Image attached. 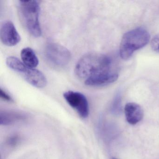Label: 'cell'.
Returning a JSON list of instances; mask_svg holds the SVG:
<instances>
[{"label": "cell", "mask_w": 159, "mask_h": 159, "mask_svg": "<svg viewBox=\"0 0 159 159\" xmlns=\"http://www.w3.org/2000/svg\"><path fill=\"white\" fill-rule=\"evenodd\" d=\"M75 72L78 78L90 86H102L112 83L119 77L118 67L109 56L91 53L78 61Z\"/></svg>", "instance_id": "6da1fadb"}, {"label": "cell", "mask_w": 159, "mask_h": 159, "mask_svg": "<svg viewBox=\"0 0 159 159\" xmlns=\"http://www.w3.org/2000/svg\"><path fill=\"white\" fill-rule=\"evenodd\" d=\"M150 39L149 33L143 28H137L126 32L120 44V57L124 60L129 59L135 51L146 46Z\"/></svg>", "instance_id": "7a4b0ae2"}, {"label": "cell", "mask_w": 159, "mask_h": 159, "mask_svg": "<svg viewBox=\"0 0 159 159\" xmlns=\"http://www.w3.org/2000/svg\"><path fill=\"white\" fill-rule=\"evenodd\" d=\"M19 16L24 26L33 37L41 35L39 21L40 5L37 1H20L18 4Z\"/></svg>", "instance_id": "3957f363"}, {"label": "cell", "mask_w": 159, "mask_h": 159, "mask_svg": "<svg viewBox=\"0 0 159 159\" xmlns=\"http://www.w3.org/2000/svg\"><path fill=\"white\" fill-rule=\"evenodd\" d=\"M6 62L9 68L21 74L25 80L33 86L39 88L46 86L47 80L44 74L40 70L28 67L15 57H7Z\"/></svg>", "instance_id": "277c9868"}, {"label": "cell", "mask_w": 159, "mask_h": 159, "mask_svg": "<svg viewBox=\"0 0 159 159\" xmlns=\"http://www.w3.org/2000/svg\"><path fill=\"white\" fill-rule=\"evenodd\" d=\"M44 53L49 63L57 67L66 66L71 59L70 51L64 46L55 43L46 44Z\"/></svg>", "instance_id": "5b68a950"}, {"label": "cell", "mask_w": 159, "mask_h": 159, "mask_svg": "<svg viewBox=\"0 0 159 159\" xmlns=\"http://www.w3.org/2000/svg\"><path fill=\"white\" fill-rule=\"evenodd\" d=\"M64 97L68 104L74 109L81 118H87L89 107L86 97L80 92L69 91L64 93Z\"/></svg>", "instance_id": "8992f818"}, {"label": "cell", "mask_w": 159, "mask_h": 159, "mask_svg": "<svg viewBox=\"0 0 159 159\" xmlns=\"http://www.w3.org/2000/svg\"><path fill=\"white\" fill-rule=\"evenodd\" d=\"M0 38L2 42L8 46H15L20 42L21 39L14 25L11 21H6L2 25Z\"/></svg>", "instance_id": "52a82bcc"}, {"label": "cell", "mask_w": 159, "mask_h": 159, "mask_svg": "<svg viewBox=\"0 0 159 159\" xmlns=\"http://www.w3.org/2000/svg\"><path fill=\"white\" fill-rule=\"evenodd\" d=\"M124 111L126 121L132 125L138 123L142 120L144 117V111L142 107L137 103H127L125 107Z\"/></svg>", "instance_id": "ba28073f"}, {"label": "cell", "mask_w": 159, "mask_h": 159, "mask_svg": "<svg viewBox=\"0 0 159 159\" xmlns=\"http://www.w3.org/2000/svg\"><path fill=\"white\" fill-rule=\"evenodd\" d=\"M28 118L26 113L21 111H2L0 114V124L1 125H11L25 121Z\"/></svg>", "instance_id": "9c48e42d"}, {"label": "cell", "mask_w": 159, "mask_h": 159, "mask_svg": "<svg viewBox=\"0 0 159 159\" xmlns=\"http://www.w3.org/2000/svg\"><path fill=\"white\" fill-rule=\"evenodd\" d=\"M21 57L22 62L28 67L35 68L39 65V59L31 48H24L21 51Z\"/></svg>", "instance_id": "30bf717a"}, {"label": "cell", "mask_w": 159, "mask_h": 159, "mask_svg": "<svg viewBox=\"0 0 159 159\" xmlns=\"http://www.w3.org/2000/svg\"><path fill=\"white\" fill-rule=\"evenodd\" d=\"M151 46L154 52L159 53V34L152 38L151 42Z\"/></svg>", "instance_id": "8fae6325"}, {"label": "cell", "mask_w": 159, "mask_h": 159, "mask_svg": "<svg viewBox=\"0 0 159 159\" xmlns=\"http://www.w3.org/2000/svg\"><path fill=\"white\" fill-rule=\"evenodd\" d=\"M121 98L120 95L116 96L112 105V111H117L120 109Z\"/></svg>", "instance_id": "7c38bea8"}, {"label": "cell", "mask_w": 159, "mask_h": 159, "mask_svg": "<svg viewBox=\"0 0 159 159\" xmlns=\"http://www.w3.org/2000/svg\"><path fill=\"white\" fill-rule=\"evenodd\" d=\"M19 140L18 136L14 135L10 137L7 140V143L10 146H15L17 144Z\"/></svg>", "instance_id": "4fadbf2b"}, {"label": "cell", "mask_w": 159, "mask_h": 159, "mask_svg": "<svg viewBox=\"0 0 159 159\" xmlns=\"http://www.w3.org/2000/svg\"><path fill=\"white\" fill-rule=\"evenodd\" d=\"M0 96L1 97L2 99L6 100L8 101H12V98H11V97L8 94H7L5 91H3L2 89H1L0 90Z\"/></svg>", "instance_id": "5bb4252c"}, {"label": "cell", "mask_w": 159, "mask_h": 159, "mask_svg": "<svg viewBox=\"0 0 159 159\" xmlns=\"http://www.w3.org/2000/svg\"><path fill=\"white\" fill-rule=\"evenodd\" d=\"M111 159H118V158H115V157H112V158H111Z\"/></svg>", "instance_id": "9a60e30c"}]
</instances>
